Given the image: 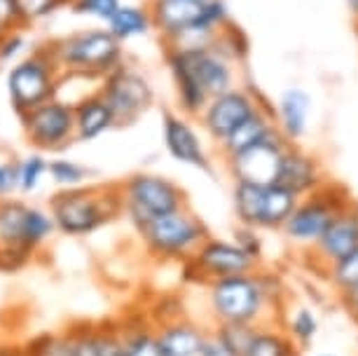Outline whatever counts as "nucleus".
Listing matches in <instances>:
<instances>
[{
  "instance_id": "a18cd8bd",
  "label": "nucleus",
  "mask_w": 358,
  "mask_h": 356,
  "mask_svg": "<svg viewBox=\"0 0 358 356\" xmlns=\"http://www.w3.org/2000/svg\"><path fill=\"white\" fill-rule=\"evenodd\" d=\"M0 356H22L17 347H8V345H0Z\"/></svg>"
},
{
  "instance_id": "20e7f679",
  "label": "nucleus",
  "mask_w": 358,
  "mask_h": 356,
  "mask_svg": "<svg viewBox=\"0 0 358 356\" xmlns=\"http://www.w3.org/2000/svg\"><path fill=\"white\" fill-rule=\"evenodd\" d=\"M145 251L152 258L164 263H187L197 248L211 237L206 223L194 213L190 206L173 213H166L138 230Z\"/></svg>"
},
{
  "instance_id": "c85d7f7f",
  "label": "nucleus",
  "mask_w": 358,
  "mask_h": 356,
  "mask_svg": "<svg viewBox=\"0 0 358 356\" xmlns=\"http://www.w3.org/2000/svg\"><path fill=\"white\" fill-rule=\"evenodd\" d=\"M326 281L335 295L340 298L344 293H351L358 288V246L347 256H342L337 263H333L326 272Z\"/></svg>"
},
{
  "instance_id": "473e14b6",
  "label": "nucleus",
  "mask_w": 358,
  "mask_h": 356,
  "mask_svg": "<svg viewBox=\"0 0 358 356\" xmlns=\"http://www.w3.org/2000/svg\"><path fill=\"white\" fill-rule=\"evenodd\" d=\"M99 356H127V338L122 324L96 326Z\"/></svg>"
},
{
  "instance_id": "a211bd4d",
  "label": "nucleus",
  "mask_w": 358,
  "mask_h": 356,
  "mask_svg": "<svg viewBox=\"0 0 358 356\" xmlns=\"http://www.w3.org/2000/svg\"><path fill=\"white\" fill-rule=\"evenodd\" d=\"M145 5L152 17V31L164 47L178 43L192 29L201 10L197 0H148Z\"/></svg>"
},
{
  "instance_id": "de8ad7c7",
  "label": "nucleus",
  "mask_w": 358,
  "mask_h": 356,
  "mask_svg": "<svg viewBox=\"0 0 358 356\" xmlns=\"http://www.w3.org/2000/svg\"><path fill=\"white\" fill-rule=\"evenodd\" d=\"M354 33H356V40H358V19L354 22Z\"/></svg>"
},
{
  "instance_id": "f257e3e1",
  "label": "nucleus",
  "mask_w": 358,
  "mask_h": 356,
  "mask_svg": "<svg viewBox=\"0 0 358 356\" xmlns=\"http://www.w3.org/2000/svg\"><path fill=\"white\" fill-rule=\"evenodd\" d=\"M206 305L213 324H281L288 293L279 274L260 267L208 284Z\"/></svg>"
},
{
  "instance_id": "412c9836",
  "label": "nucleus",
  "mask_w": 358,
  "mask_h": 356,
  "mask_svg": "<svg viewBox=\"0 0 358 356\" xmlns=\"http://www.w3.org/2000/svg\"><path fill=\"white\" fill-rule=\"evenodd\" d=\"M73 108H76V141H80V143L96 141L106 131H110L113 127H117L110 106L106 104L99 90L85 94Z\"/></svg>"
},
{
  "instance_id": "b1692460",
  "label": "nucleus",
  "mask_w": 358,
  "mask_h": 356,
  "mask_svg": "<svg viewBox=\"0 0 358 356\" xmlns=\"http://www.w3.org/2000/svg\"><path fill=\"white\" fill-rule=\"evenodd\" d=\"M169 73H171L173 80V90H176V101H178V108L183 115L187 118H197L204 113V108L208 106V92L201 87L197 80H194L192 73H187L183 66L176 64V62H166Z\"/></svg>"
},
{
  "instance_id": "39448f33",
  "label": "nucleus",
  "mask_w": 358,
  "mask_h": 356,
  "mask_svg": "<svg viewBox=\"0 0 358 356\" xmlns=\"http://www.w3.org/2000/svg\"><path fill=\"white\" fill-rule=\"evenodd\" d=\"M117 185L122 194V213L136 227V232L152 220L187 206V194L183 187L159 173L138 171Z\"/></svg>"
},
{
  "instance_id": "c756f323",
  "label": "nucleus",
  "mask_w": 358,
  "mask_h": 356,
  "mask_svg": "<svg viewBox=\"0 0 358 356\" xmlns=\"http://www.w3.org/2000/svg\"><path fill=\"white\" fill-rule=\"evenodd\" d=\"M127 338V356H164L157 333L150 324H122Z\"/></svg>"
},
{
  "instance_id": "1a4fd4ad",
  "label": "nucleus",
  "mask_w": 358,
  "mask_h": 356,
  "mask_svg": "<svg viewBox=\"0 0 358 356\" xmlns=\"http://www.w3.org/2000/svg\"><path fill=\"white\" fill-rule=\"evenodd\" d=\"M185 279L192 284L208 286L213 281L239 277L260 270V263L236 244L234 239L208 237L204 244L197 248V253L183 263Z\"/></svg>"
},
{
  "instance_id": "6e6552de",
  "label": "nucleus",
  "mask_w": 358,
  "mask_h": 356,
  "mask_svg": "<svg viewBox=\"0 0 358 356\" xmlns=\"http://www.w3.org/2000/svg\"><path fill=\"white\" fill-rule=\"evenodd\" d=\"M57 232L50 211L19 199H0V253L26 256Z\"/></svg>"
},
{
  "instance_id": "f3484780",
  "label": "nucleus",
  "mask_w": 358,
  "mask_h": 356,
  "mask_svg": "<svg viewBox=\"0 0 358 356\" xmlns=\"http://www.w3.org/2000/svg\"><path fill=\"white\" fill-rule=\"evenodd\" d=\"M326 169H323L321 159L314 152L305 150L297 143H290L283 152L281 169L276 183L286 185L288 190H293L297 197H307V194L316 192L319 187L328 183Z\"/></svg>"
},
{
  "instance_id": "6ab92c4d",
  "label": "nucleus",
  "mask_w": 358,
  "mask_h": 356,
  "mask_svg": "<svg viewBox=\"0 0 358 356\" xmlns=\"http://www.w3.org/2000/svg\"><path fill=\"white\" fill-rule=\"evenodd\" d=\"M155 333H157L164 356H199L208 328L194 324V321L180 314V317L159 321L155 326Z\"/></svg>"
},
{
  "instance_id": "49530a36",
  "label": "nucleus",
  "mask_w": 358,
  "mask_h": 356,
  "mask_svg": "<svg viewBox=\"0 0 358 356\" xmlns=\"http://www.w3.org/2000/svg\"><path fill=\"white\" fill-rule=\"evenodd\" d=\"M347 5H349V12L354 15V22L358 19V0H347Z\"/></svg>"
},
{
  "instance_id": "3c124183",
  "label": "nucleus",
  "mask_w": 358,
  "mask_h": 356,
  "mask_svg": "<svg viewBox=\"0 0 358 356\" xmlns=\"http://www.w3.org/2000/svg\"><path fill=\"white\" fill-rule=\"evenodd\" d=\"M3 36H5V31H3V29H0V38H3Z\"/></svg>"
},
{
  "instance_id": "f03ea898",
  "label": "nucleus",
  "mask_w": 358,
  "mask_h": 356,
  "mask_svg": "<svg viewBox=\"0 0 358 356\" xmlns=\"http://www.w3.org/2000/svg\"><path fill=\"white\" fill-rule=\"evenodd\" d=\"M54 225L69 237H87L122 213L120 185H80L50 199Z\"/></svg>"
},
{
  "instance_id": "4be33fe9",
  "label": "nucleus",
  "mask_w": 358,
  "mask_h": 356,
  "mask_svg": "<svg viewBox=\"0 0 358 356\" xmlns=\"http://www.w3.org/2000/svg\"><path fill=\"white\" fill-rule=\"evenodd\" d=\"M272 131H276L274 108L269 104H265L260 111H255L246 122H241L236 127L222 143H218L220 157L227 159V157L236 155V152H244L248 148H253L255 143H260L262 138H267Z\"/></svg>"
},
{
  "instance_id": "9d476101",
  "label": "nucleus",
  "mask_w": 358,
  "mask_h": 356,
  "mask_svg": "<svg viewBox=\"0 0 358 356\" xmlns=\"http://www.w3.org/2000/svg\"><path fill=\"white\" fill-rule=\"evenodd\" d=\"M101 97L110 106L117 127L134 124L155 104V90L143 73L129 64L117 66L99 83Z\"/></svg>"
},
{
  "instance_id": "7c9ffc66",
  "label": "nucleus",
  "mask_w": 358,
  "mask_h": 356,
  "mask_svg": "<svg viewBox=\"0 0 358 356\" xmlns=\"http://www.w3.org/2000/svg\"><path fill=\"white\" fill-rule=\"evenodd\" d=\"M211 328L229 347V352L234 356H244L248 352V347H251V342L260 326H255V324H213Z\"/></svg>"
},
{
  "instance_id": "aec40b11",
  "label": "nucleus",
  "mask_w": 358,
  "mask_h": 356,
  "mask_svg": "<svg viewBox=\"0 0 358 356\" xmlns=\"http://www.w3.org/2000/svg\"><path fill=\"white\" fill-rule=\"evenodd\" d=\"M309 115H312V97L302 87H288L279 97V101H276V108H274L276 129L290 143H297L307 134Z\"/></svg>"
},
{
  "instance_id": "cd10ccee",
  "label": "nucleus",
  "mask_w": 358,
  "mask_h": 356,
  "mask_svg": "<svg viewBox=\"0 0 358 356\" xmlns=\"http://www.w3.org/2000/svg\"><path fill=\"white\" fill-rule=\"evenodd\" d=\"M283 328L288 331V335L297 342V347L305 349L314 342V338L319 335V317L312 307H295L293 312L286 314L283 319Z\"/></svg>"
},
{
  "instance_id": "bb28decb",
  "label": "nucleus",
  "mask_w": 358,
  "mask_h": 356,
  "mask_svg": "<svg viewBox=\"0 0 358 356\" xmlns=\"http://www.w3.org/2000/svg\"><path fill=\"white\" fill-rule=\"evenodd\" d=\"M262 197H265V185L251 183V180H234L232 185V206L239 225L258 227Z\"/></svg>"
},
{
  "instance_id": "72a5a7b5",
  "label": "nucleus",
  "mask_w": 358,
  "mask_h": 356,
  "mask_svg": "<svg viewBox=\"0 0 358 356\" xmlns=\"http://www.w3.org/2000/svg\"><path fill=\"white\" fill-rule=\"evenodd\" d=\"M122 0H73L69 5L73 15L96 19V22L108 24L115 17V12L120 10Z\"/></svg>"
},
{
  "instance_id": "8fccbe9b",
  "label": "nucleus",
  "mask_w": 358,
  "mask_h": 356,
  "mask_svg": "<svg viewBox=\"0 0 358 356\" xmlns=\"http://www.w3.org/2000/svg\"><path fill=\"white\" fill-rule=\"evenodd\" d=\"M316 356H335V354H316Z\"/></svg>"
},
{
  "instance_id": "7ed1b4c3",
  "label": "nucleus",
  "mask_w": 358,
  "mask_h": 356,
  "mask_svg": "<svg viewBox=\"0 0 358 356\" xmlns=\"http://www.w3.org/2000/svg\"><path fill=\"white\" fill-rule=\"evenodd\" d=\"M62 73L103 80L117 66L124 64V47L110 31L92 26V29L73 31L47 45Z\"/></svg>"
},
{
  "instance_id": "09e8293b",
  "label": "nucleus",
  "mask_w": 358,
  "mask_h": 356,
  "mask_svg": "<svg viewBox=\"0 0 358 356\" xmlns=\"http://www.w3.org/2000/svg\"><path fill=\"white\" fill-rule=\"evenodd\" d=\"M62 3H64V8H69V5L73 3V0H62Z\"/></svg>"
},
{
  "instance_id": "a878e982",
  "label": "nucleus",
  "mask_w": 358,
  "mask_h": 356,
  "mask_svg": "<svg viewBox=\"0 0 358 356\" xmlns=\"http://www.w3.org/2000/svg\"><path fill=\"white\" fill-rule=\"evenodd\" d=\"M244 356H302V349L290 338L283 324H265L258 328Z\"/></svg>"
},
{
  "instance_id": "c9c22d12",
  "label": "nucleus",
  "mask_w": 358,
  "mask_h": 356,
  "mask_svg": "<svg viewBox=\"0 0 358 356\" xmlns=\"http://www.w3.org/2000/svg\"><path fill=\"white\" fill-rule=\"evenodd\" d=\"M19 12H22L26 26L43 22V19L52 17L59 8H64L62 0H17Z\"/></svg>"
},
{
  "instance_id": "0eeeda50",
  "label": "nucleus",
  "mask_w": 358,
  "mask_h": 356,
  "mask_svg": "<svg viewBox=\"0 0 358 356\" xmlns=\"http://www.w3.org/2000/svg\"><path fill=\"white\" fill-rule=\"evenodd\" d=\"M351 201L354 199H351L347 187L335 183V180H328L316 192L300 197L293 216L288 218L281 232L286 234L288 241L309 251V248L319 244L323 234L328 232V227L335 223V218L347 209Z\"/></svg>"
},
{
  "instance_id": "f8f14e48",
  "label": "nucleus",
  "mask_w": 358,
  "mask_h": 356,
  "mask_svg": "<svg viewBox=\"0 0 358 356\" xmlns=\"http://www.w3.org/2000/svg\"><path fill=\"white\" fill-rule=\"evenodd\" d=\"M166 62L180 64L194 80L208 92V97H218L236 87V66L225 55H220L213 45L208 47H164Z\"/></svg>"
},
{
  "instance_id": "c03bdc74",
  "label": "nucleus",
  "mask_w": 358,
  "mask_h": 356,
  "mask_svg": "<svg viewBox=\"0 0 358 356\" xmlns=\"http://www.w3.org/2000/svg\"><path fill=\"white\" fill-rule=\"evenodd\" d=\"M337 300H340V305L344 307V312L351 317V321L358 326V288H356V291H351V293L340 295Z\"/></svg>"
},
{
  "instance_id": "e433bc0d",
  "label": "nucleus",
  "mask_w": 358,
  "mask_h": 356,
  "mask_svg": "<svg viewBox=\"0 0 358 356\" xmlns=\"http://www.w3.org/2000/svg\"><path fill=\"white\" fill-rule=\"evenodd\" d=\"M31 356H73L71 335H45V338L33 342Z\"/></svg>"
},
{
  "instance_id": "4468645a",
  "label": "nucleus",
  "mask_w": 358,
  "mask_h": 356,
  "mask_svg": "<svg viewBox=\"0 0 358 356\" xmlns=\"http://www.w3.org/2000/svg\"><path fill=\"white\" fill-rule=\"evenodd\" d=\"M288 145L290 141H286V136L276 129L253 148L227 157L225 169L234 180H251V183H262V185L276 183L283 152H286Z\"/></svg>"
},
{
  "instance_id": "2eb2a0df",
  "label": "nucleus",
  "mask_w": 358,
  "mask_h": 356,
  "mask_svg": "<svg viewBox=\"0 0 358 356\" xmlns=\"http://www.w3.org/2000/svg\"><path fill=\"white\" fill-rule=\"evenodd\" d=\"M192 118L183 113L164 111L162 115V136H164V148L176 162L194 166L201 171H213V162L208 157L204 143L199 138V131L190 122Z\"/></svg>"
},
{
  "instance_id": "dca6fc26",
  "label": "nucleus",
  "mask_w": 358,
  "mask_h": 356,
  "mask_svg": "<svg viewBox=\"0 0 358 356\" xmlns=\"http://www.w3.org/2000/svg\"><path fill=\"white\" fill-rule=\"evenodd\" d=\"M358 246V201L344 209L335 223L328 227L321 241L314 248H309V263L321 272H328V267L337 263L342 256H347Z\"/></svg>"
},
{
  "instance_id": "37998d69",
  "label": "nucleus",
  "mask_w": 358,
  "mask_h": 356,
  "mask_svg": "<svg viewBox=\"0 0 358 356\" xmlns=\"http://www.w3.org/2000/svg\"><path fill=\"white\" fill-rule=\"evenodd\" d=\"M199 356H234V354L229 352V347L218 338V335H215L213 328H208V335H206L204 347H201Z\"/></svg>"
},
{
  "instance_id": "a19ab883",
  "label": "nucleus",
  "mask_w": 358,
  "mask_h": 356,
  "mask_svg": "<svg viewBox=\"0 0 358 356\" xmlns=\"http://www.w3.org/2000/svg\"><path fill=\"white\" fill-rule=\"evenodd\" d=\"M19 190V162H0V199Z\"/></svg>"
},
{
  "instance_id": "ea45409f",
  "label": "nucleus",
  "mask_w": 358,
  "mask_h": 356,
  "mask_svg": "<svg viewBox=\"0 0 358 356\" xmlns=\"http://www.w3.org/2000/svg\"><path fill=\"white\" fill-rule=\"evenodd\" d=\"M0 29L5 33L26 29V22H24L22 12H19L17 0H0Z\"/></svg>"
},
{
  "instance_id": "f704fd0d",
  "label": "nucleus",
  "mask_w": 358,
  "mask_h": 356,
  "mask_svg": "<svg viewBox=\"0 0 358 356\" xmlns=\"http://www.w3.org/2000/svg\"><path fill=\"white\" fill-rule=\"evenodd\" d=\"M47 166H50V162H47L43 155H38V152L22 159V162H19V190L26 194L38 190L40 180H43L47 173Z\"/></svg>"
},
{
  "instance_id": "58836bf2",
  "label": "nucleus",
  "mask_w": 358,
  "mask_h": 356,
  "mask_svg": "<svg viewBox=\"0 0 358 356\" xmlns=\"http://www.w3.org/2000/svg\"><path fill=\"white\" fill-rule=\"evenodd\" d=\"M236 244H239L251 258H255L258 263H262V253H265V244H262L260 230L258 227H248V225H239L234 230L232 237Z\"/></svg>"
},
{
  "instance_id": "423d86ee",
  "label": "nucleus",
  "mask_w": 358,
  "mask_h": 356,
  "mask_svg": "<svg viewBox=\"0 0 358 356\" xmlns=\"http://www.w3.org/2000/svg\"><path fill=\"white\" fill-rule=\"evenodd\" d=\"M62 76L64 73L59 69V64L54 62L47 45L33 50L29 57L19 59L5 78L12 111L22 118L24 113L57 99Z\"/></svg>"
},
{
  "instance_id": "5701e85b",
  "label": "nucleus",
  "mask_w": 358,
  "mask_h": 356,
  "mask_svg": "<svg viewBox=\"0 0 358 356\" xmlns=\"http://www.w3.org/2000/svg\"><path fill=\"white\" fill-rule=\"evenodd\" d=\"M300 197L288 190L281 183H269L265 185V197H262V211H260V223L258 230H283V225L288 223V218L293 216Z\"/></svg>"
},
{
  "instance_id": "9b49d317",
  "label": "nucleus",
  "mask_w": 358,
  "mask_h": 356,
  "mask_svg": "<svg viewBox=\"0 0 358 356\" xmlns=\"http://www.w3.org/2000/svg\"><path fill=\"white\" fill-rule=\"evenodd\" d=\"M26 143L40 152H57L76 141V108L64 99H52L22 118Z\"/></svg>"
},
{
  "instance_id": "2f4dec72",
  "label": "nucleus",
  "mask_w": 358,
  "mask_h": 356,
  "mask_svg": "<svg viewBox=\"0 0 358 356\" xmlns=\"http://www.w3.org/2000/svg\"><path fill=\"white\" fill-rule=\"evenodd\" d=\"M47 173H50V178L59 187L69 190V187L85 185L87 176H90V169H85L83 164L73 162V159H52L50 166H47Z\"/></svg>"
},
{
  "instance_id": "79ce46f5",
  "label": "nucleus",
  "mask_w": 358,
  "mask_h": 356,
  "mask_svg": "<svg viewBox=\"0 0 358 356\" xmlns=\"http://www.w3.org/2000/svg\"><path fill=\"white\" fill-rule=\"evenodd\" d=\"M24 47V36L22 31H12V33H5L0 38V64H8L12 62V57H17Z\"/></svg>"
},
{
  "instance_id": "603ef678",
  "label": "nucleus",
  "mask_w": 358,
  "mask_h": 356,
  "mask_svg": "<svg viewBox=\"0 0 358 356\" xmlns=\"http://www.w3.org/2000/svg\"><path fill=\"white\" fill-rule=\"evenodd\" d=\"M197 3H206V0H197Z\"/></svg>"
},
{
  "instance_id": "ddd939ff",
  "label": "nucleus",
  "mask_w": 358,
  "mask_h": 356,
  "mask_svg": "<svg viewBox=\"0 0 358 356\" xmlns=\"http://www.w3.org/2000/svg\"><path fill=\"white\" fill-rule=\"evenodd\" d=\"M267 101L258 92L248 90V87L236 85L234 90L225 94H218L208 101L204 113L199 115V124L211 141L222 143L229 134H232L241 122H246L255 111H260Z\"/></svg>"
},
{
  "instance_id": "393cba45",
  "label": "nucleus",
  "mask_w": 358,
  "mask_h": 356,
  "mask_svg": "<svg viewBox=\"0 0 358 356\" xmlns=\"http://www.w3.org/2000/svg\"><path fill=\"white\" fill-rule=\"evenodd\" d=\"M106 29L113 33L120 43H129V40L145 38L152 31V17L148 5L136 3H122L115 17L106 24Z\"/></svg>"
},
{
  "instance_id": "4c0bfd02",
  "label": "nucleus",
  "mask_w": 358,
  "mask_h": 356,
  "mask_svg": "<svg viewBox=\"0 0 358 356\" xmlns=\"http://www.w3.org/2000/svg\"><path fill=\"white\" fill-rule=\"evenodd\" d=\"M73 342V356H99L96 326H80L69 331Z\"/></svg>"
}]
</instances>
